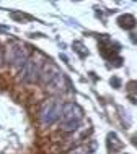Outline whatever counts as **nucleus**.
Listing matches in <instances>:
<instances>
[{"label": "nucleus", "mask_w": 137, "mask_h": 154, "mask_svg": "<svg viewBox=\"0 0 137 154\" xmlns=\"http://www.w3.org/2000/svg\"><path fill=\"white\" fill-rule=\"evenodd\" d=\"M83 117V109L75 102H67L62 107V130L64 131H73L78 128V122Z\"/></svg>", "instance_id": "1"}, {"label": "nucleus", "mask_w": 137, "mask_h": 154, "mask_svg": "<svg viewBox=\"0 0 137 154\" xmlns=\"http://www.w3.org/2000/svg\"><path fill=\"white\" fill-rule=\"evenodd\" d=\"M62 107L64 104H60L59 99H46L41 106L39 110V120L43 125H52L57 119H60L62 115Z\"/></svg>", "instance_id": "2"}, {"label": "nucleus", "mask_w": 137, "mask_h": 154, "mask_svg": "<svg viewBox=\"0 0 137 154\" xmlns=\"http://www.w3.org/2000/svg\"><path fill=\"white\" fill-rule=\"evenodd\" d=\"M46 62L41 60V57H30L26 60V63L21 66V72H20V78L24 83H34L39 78L43 65Z\"/></svg>", "instance_id": "3"}, {"label": "nucleus", "mask_w": 137, "mask_h": 154, "mask_svg": "<svg viewBox=\"0 0 137 154\" xmlns=\"http://www.w3.org/2000/svg\"><path fill=\"white\" fill-rule=\"evenodd\" d=\"M30 59V54H28V47L23 44H13L8 47L7 51V62H10L15 66H23L26 63V60Z\"/></svg>", "instance_id": "4"}, {"label": "nucleus", "mask_w": 137, "mask_h": 154, "mask_svg": "<svg viewBox=\"0 0 137 154\" xmlns=\"http://www.w3.org/2000/svg\"><path fill=\"white\" fill-rule=\"evenodd\" d=\"M59 73H62V72L57 68V65H54L52 62H46V63L43 65V70H41L39 78H41V81H43V85L47 88V86L52 83V80H54V78H56Z\"/></svg>", "instance_id": "5"}, {"label": "nucleus", "mask_w": 137, "mask_h": 154, "mask_svg": "<svg viewBox=\"0 0 137 154\" xmlns=\"http://www.w3.org/2000/svg\"><path fill=\"white\" fill-rule=\"evenodd\" d=\"M118 23H119V26L122 28V29H132V28L135 26V18L132 15H129V13H126V15H121L118 18Z\"/></svg>", "instance_id": "6"}, {"label": "nucleus", "mask_w": 137, "mask_h": 154, "mask_svg": "<svg viewBox=\"0 0 137 154\" xmlns=\"http://www.w3.org/2000/svg\"><path fill=\"white\" fill-rule=\"evenodd\" d=\"M114 143V146H113V151H116V149H119L122 146V143L121 141H118V135H116V133H109V135H108V144H113Z\"/></svg>", "instance_id": "7"}, {"label": "nucleus", "mask_w": 137, "mask_h": 154, "mask_svg": "<svg viewBox=\"0 0 137 154\" xmlns=\"http://www.w3.org/2000/svg\"><path fill=\"white\" fill-rule=\"evenodd\" d=\"M73 49H75V52H78V55H80L82 59H83V57L86 55V54H88V52L85 51L83 44H82V42H78V41H75V42H73Z\"/></svg>", "instance_id": "8"}, {"label": "nucleus", "mask_w": 137, "mask_h": 154, "mask_svg": "<svg viewBox=\"0 0 137 154\" xmlns=\"http://www.w3.org/2000/svg\"><path fill=\"white\" fill-rule=\"evenodd\" d=\"M69 154H90V151H88V148H85V146H78L75 149H72Z\"/></svg>", "instance_id": "9"}, {"label": "nucleus", "mask_w": 137, "mask_h": 154, "mask_svg": "<svg viewBox=\"0 0 137 154\" xmlns=\"http://www.w3.org/2000/svg\"><path fill=\"white\" fill-rule=\"evenodd\" d=\"M109 83H111V86H113V88H119V86H121V80H119L118 76H113Z\"/></svg>", "instance_id": "10"}, {"label": "nucleus", "mask_w": 137, "mask_h": 154, "mask_svg": "<svg viewBox=\"0 0 137 154\" xmlns=\"http://www.w3.org/2000/svg\"><path fill=\"white\" fill-rule=\"evenodd\" d=\"M127 89H129L131 93H137V81H131L129 85H127Z\"/></svg>", "instance_id": "11"}, {"label": "nucleus", "mask_w": 137, "mask_h": 154, "mask_svg": "<svg viewBox=\"0 0 137 154\" xmlns=\"http://www.w3.org/2000/svg\"><path fill=\"white\" fill-rule=\"evenodd\" d=\"M131 39L134 41V42H137V34H131Z\"/></svg>", "instance_id": "12"}]
</instances>
